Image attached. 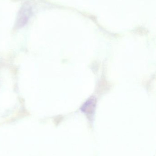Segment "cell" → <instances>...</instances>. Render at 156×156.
<instances>
[{
  "label": "cell",
  "mask_w": 156,
  "mask_h": 156,
  "mask_svg": "<svg viewBox=\"0 0 156 156\" xmlns=\"http://www.w3.org/2000/svg\"><path fill=\"white\" fill-rule=\"evenodd\" d=\"M30 12L31 11L29 7L25 6L22 8V10L20 12L19 17L17 21V25L18 27L23 26L26 23L28 20V17L30 15Z\"/></svg>",
  "instance_id": "obj_1"
},
{
  "label": "cell",
  "mask_w": 156,
  "mask_h": 156,
  "mask_svg": "<svg viewBox=\"0 0 156 156\" xmlns=\"http://www.w3.org/2000/svg\"><path fill=\"white\" fill-rule=\"evenodd\" d=\"M96 105V101L94 98H90L88 100L82 107V111L86 114L93 113L94 112Z\"/></svg>",
  "instance_id": "obj_2"
}]
</instances>
